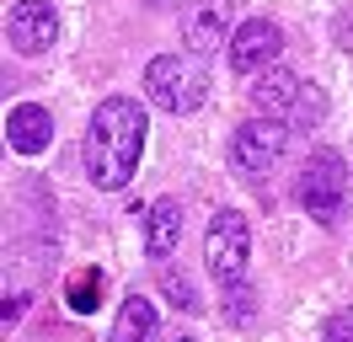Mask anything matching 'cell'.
I'll return each instance as SVG.
<instances>
[{
	"label": "cell",
	"instance_id": "3957f363",
	"mask_svg": "<svg viewBox=\"0 0 353 342\" xmlns=\"http://www.w3.org/2000/svg\"><path fill=\"white\" fill-rule=\"evenodd\" d=\"M252 107L268 118H284V123H321L327 118V97L316 81H300L294 70H263L252 86Z\"/></svg>",
	"mask_w": 353,
	"mask_h": 342
},
{
	"label": "cell",
	"instance_id": "7c38bea8",
	"mask_svg": "<svg viewBox=\"0 0 353 342\" xmlns=\"http://www.w3.org/2000/svg\"><path fill=\"white\" fill-rule=\"evenodd\" d=\"M155 337V305L145 294H129L112 321V342H150Z\"/></svg>",
	"mask_w": 353,
	"mask_h": 342
},
{
	"label": "cell",
	"instance_id": "52a82bcc",
	"mask_svg": "<svg viewBox=\"0 0 353 342\" xmlns=\"http://www.w3.org/2000/svg\"><path fill=\"white\" fill-rule=\"evenodd\" d=\"M6 43L27 54V59H38L48 54L54 43H59V17H54V6L48 0H17L11 11H6Z\"/></svg>",
	"mask_w": 353,
	"mask_h": 342
},
{
	"label": "cell",
	"instance_id": "9c48e42d",
	"mask_svg": "<svg viewBox=\"0 0 353 342\" xmlns=\"http://www.w3.org/2000/svg\"><path fill=\"white\" fill-rule=\"evenodd\" d=\"M225 27H230V0H199V6H188L182 11V43H188V54H214L225 43Z\"/></svg>",
	"mask_w": 353,
	"mask_h": 342
},
{
	"label": "cell",
	"instance_id": "e0dca14e",
	"mask_svg": "<svg viewBox=\"0 0 353 342\" xmlns=\"http://www.w3.org/2000/svg\"><path fill=\"white\" fill-rule=\"evenodd\" d=\"M22 310H27L22 294H6V326H11V321H22Z\"/></svg>",
	"mask_w": 353,
	"mask_h": 342
},
{
	"label": "cell",
	"instance_id": "5bb4252c",
	"mask_svg": "<svg viewBox=\"0 0 353 342\" xmlns=\"http://www.w3.org/2000/svg\"><path fill=\"white\" fill-rule=\"evenodd\" d=\"M161 294L172 299L176 310H199V305H203L199 289H193V278H188V273H176V268H161Z\"/></svg>",
	"mask_w": 353,
	"mask_h": 342
},
{
	"label": "cell",
	"instance_id": "9a60e30c",
	"mask_svg": "<svg viewBox=\"0 0 353 342\" xmlns=\"http://www.w3.org/2000/svg\"><path fill=\"white\" fill-rule=\"evenodd\" d=\"M225 299H230V305H225V316L236 321V326H246V321L257 316V294H252L246 283H230V289H225Z\"/></svg>",
	"mask_w": 353,
	"mask_h": 342
},
{
	"label": "cell",
	"instance_id": "d6986e66",
	"mask_svg": "<svg viewBox=\"0 0 353 342\" xmlns=\"http://www.w3.org/2000/svg\"><path fill=\"white\" fill-rule=\"evenodd\" d=\"M182 342H193V337H182Z\"/></svg>",
	"mask_w": 353,
	"mask_h": 342
},
{
	"label": "cell",
	"instance_id": "4fadbf2b",
	"mask_svg": "<svg viewBox=\"0 0 353 342\" xmlns=\"http://www.w3.org/2000/svg\"><path fill=\"white\" fill-rule=\"evenodd\" d=\"M102 268H81V273H70V283H65V299H70V310L75 316H91L97 305H102Z\"/></svg>",
	"mask_w": 353,
	"mask_h": 342
},
{
	"label": "cell",
	"instance_id": "30bf717a",
	"mask_svg": "<svg viewBox=\"0 0 353 342\" xmlns=\"http://www.w3.org/2000/svg\"><path fill=\"white\" fill-rule=\"evenodd\" d=\"M6 145L17 150V155H43L54 145V118H48V107L38 102H22L6 112Z\"/></svg>",
	"mask_w": 353,
	"mask_h": 342
},
{
	"label": "cell",
	"instance_id": "277c9868",
	"mask_svg": "<svg viewBox=\"0 0 353 342\" xmlns=\"http://www.w3.org/2000/svg\"><path fill=\"white\" fill-rule=\"evenodd\" d=\"M300 203L316 225H337V214L348 209V161L332 145L310 150L300 166Z\"/></svg>",
	"mask_w": 353,
	"mask_h": 342
},
{
	"label": "cell",
	"instance_id": "ba28073f",
	"mask_svg": "<svg viewBox=\"0 0 353 342\" xmlns=\"http://www.w3.org/2000/svg\"><path fill=\"white\" fill-rule=\"evenodd\" d=\"M279 48H284L279 21L252 17V21H241V27L230 32V70H236V75H263V70H273Z\"/></svg>",
	"mask_w": 353,
	"mask_h": 342
},
{
	"label": "cell",
	"instance_id": "5b68a950",
	"mask_svg": "<svg viewBox=\"0 0 353 342\" xmlns=\"http://www.w3.org/2000/svg\"><path fill=\"white\" fill-rule=\"evenodd\" d=\"M246 256H252V230L236 209H220L209 219V235H203V262L220 289L230 283H246Z\"/></svg>",
	"mask_w": 353,
	"mask_h": 342
},
{
	"label": "cell",
	"instance_id": "2e32d148",
	"mask_svg": "<svg viewBox=\"0 0 353 342\" xmlns=\"http://www.w3.org/2000/svg\"><path fill=\"white\" fill-rule=\"evenodd\" d=\"M321 342H353V310H337V316L321 326Z\"/></svg>",
	"mask_w": 353,
	"mask_h": 342
},
{
	"label": "cell",
	"instance_id": "ac0fdd59",
	"mask_svg": "<svg viewBox=\"0 0 353 342\" xmlns=\"http://www.w3.org/2000/svg\"><path fill=\"white\" fill-rule=\"evenodd\" d=\"M145 6H155V11H166V6H188V0H145Z\"/></svg>",
	"mask_w": 353,
	"mask_h": 342
},
{
	"label": "cell",
	"instance_id": "8992f818",
	"mask_svg": "<svg viewBox=\"0 0 353 342\" xmlns=\"http://www.w3.org/2000/svg\"><path fill=\"white\" fill-rule=\"evenodd\" d=\"M284 150H289L284 118L257 112V118H246V123L230 134V166L241 171V177H263V171H273L284 161Z\"/></svg>",
	"mask_w": 353,
	"mask_h": 342
},
{
	"label": "cell",
	"instance_id": "6da1fadb",
	"mask_svg": "<svg viewBox=\"0 0 353 342\" xmlns=\"http://www.w3.org/2000/svg\"><path fill=\"white\" fill-rule=\"evenodd\" d=\"M145 107L134 97H108L97 102L86 123V177L91 188L118 192L129 188V177L139 171V155H145Z\"/></svg>",
	"mask_w": 353,
	"mask_h": 342
},
{
	"label": "cell",
	"instance_id": "7a4b0ae2",
	"mask_svg": "<svg viewBox=\"0 0 353 342\" xmlns=\"http://www.w3.org/2000/svg\"><path fill=\"white\" fill-rule=\"evenodd\" d=\"M145 97H150V107L182 118V112L203 107V97H209V70L199 64V54H188V59H182V54H161V59L145 64Z\"/></svg>",
	"mask_w": 353,
	"mask_h": 342
},
{
	"label": "cell",
	"instance_id": "8fae6325",
	"mask_svg": "<svg viewBox=\"0 0 353 342\" xmlns=\"http://www.w3.org/2000/svg\"><path fill=\"white\" fill-rule=\"evenodd\" d=\"M176 241H182V203L176 198H155L145 209V252L155 262H166L176 252Z\"/></svg>",
	"mask_w": 353,
	"mask_h": 342
}]
</instances>
